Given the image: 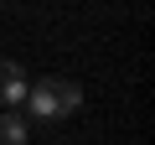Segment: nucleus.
<instances>
[{
  "mask_svg": "<svg viewBox=\"0 0 155 145\" xmlns=\"http://www.w3.org/2000/svg\"><path fill=\"white\" fill-rule=\"evenodd\" d=\"M26 135H31V124L21 109H0V145H26Z\"/></svg>",
  "mask_w": 155,
  "mask_h": 145,
  "instance_id": "3",
  "label": "nucleus"
},
{
  "mask_svg": "<svg viewBox=\"0 0 155 145\" xmlns=\"http://www.w3.org/2000/svg\"><path fill=\"white\" fill-rule=\"evenodd\" d=\"M21 109H26V119L52 124V119H67V114L83 109V88H78L72 78H36L26 88V104Z\"/></svg>",
  "mask_w": 155,
  "mask_h": 145,
  "instance_id": "1",
  "label": "nucleus"
},
{
  "mask_svg": "<svg viewBox=\"0 0 155 145\" xmlns=\"http://www.w3.org/2000/svg\"><path fill=\"white\" fill-rule=\"evenodd\" d=\"M26 72H21V62H11V57H0V109H21L26 104Z\"/></svg>",
  "mask_w": 155,
  "mask_h": 145,
  "instance_id": "2",
  "label": "nucleus"
}]
</instances>
